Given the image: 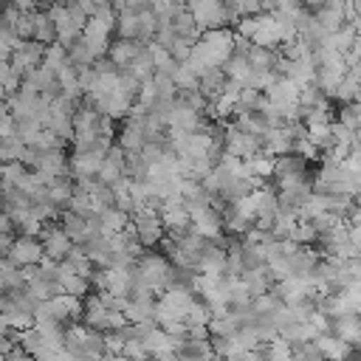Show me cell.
<instances>
[{"label":"cell","instance_id":"cell-1","mask_svg":"<svg viewBox=\"0 0 361 361\" xmlns=\"http://www.w3.org/2000/svg\"><path fill=\"white\" fill-rule=\"evenodd\" d=\"M130 223H133L135 240H138L144 248H155V245L161 243V237L166 234L164 226H161V220H158V214L149 212V209H144V206L130 217Z\"/></svg>","mask_w":361,"mask_h":361},{"label":"cell","instance_id":"cell-2","mask_svg":"<svg viewBox=\"0 0 361 361\" xmlns=\"http://www.w3.org/2000/svg\"><path fill=\"white\" fill-rule=\"evenodd\" d=\"M42 51H45V45H39V42H34V39L20 42V45L8 54V68H11V73L23 79L28 71H34V68L42 62Z\"/></svg>","mask_w":361,"mask_h":361},{"label":"cell","instance_id":"cell-3","mask_svg":"<svg viewBox=\"0 0 361 361\" xmlns=\"http://www.w3.org/2000/svg\"><path fill=\"white\" fill-rule=\"evenodd\" d=\"M37 240H39V245H42V257H48V259H54V262L65 259L68 251H71V245H73V243L68 240V234L62 231L59 223H45Z\"/></svg>","mask_w":361,"mask_h":361},{"label":"cell","instance_id":"cell-4","mask_svg":"<svg viewBox=\"0 0 361 361\" xmlns=\"http://www.w3.org/2000/svg\"><path fill=\"white\" fill-rule=\"evenodd\" d=\"M6 259L14 265V268H25V265H37L42 259V245L37 237H23V234H14L8 251H6Z\"/></svg>","mask_w":361,"mask_h":361},{"label":"cell","instance_id":"cell-5","mask_svg":"<svg viewBox=\"0 0 361 361\" xmlns=\"http://www.w3.org/2000/svg\"><path fill=\"white\" fill-rule=\"evenodd\" d=\"M82 39H85V45L90 48L93 59H96V56H104L107 48H110V39H113V28L104 25L102 20H96V17H87V23H85V28H82Z\"/></svg>","mask_w":361,"mask_h":361},{"label":"cell","instance_id":"cell-6","mask_svg":"<svg viewBox=\"0 0 361 361\" xmlns=\"http://www.w3.org/2000/svg\"><path fill=\"white\" fill-rule=\"evenodd\" d=\"M327 336H336V338L347 341L350 347H358V338H361L358 313H350V316H330V319H327Z\"/></svg>","mask_w":361,"mask_h":361},{"label":"cell","instance_id":"cell-7","mask_svg":"<svg viewBox=\"0 0 361 361\" xmlns=\"http://www.w3.org/2000/svg\"><path fill=\"white\" fill-rule=\"evenodd\" d=\"M144 45L141 42H135V39H110V48H107V59H110V65L116 68V71H121V68H127L135 56H138V51H141Z\"/></svg>","mask_w":361,"mask_h":361},{"label":"cell","instance_id":"cell-8","mask_svg":"<svg viewBox=\"0 0 361 361\" xmlns=\"http://www.w3.org/2000/svg\"><path fill=\"white\" fill-rule=\"evenodd\" d=\"M102 166V155L96 152H71L68 155V175L76 180V178H96Z\"/></svg>","mask_w":361,"mask_h":361},{"label":"cell","instance_id":"cell-9","mask_svg":"<svg viewBox=\"0 0 361 361\" xmlns=\"http://www.w3.org/2000/svg\"><path fill=\"white\" fill-rule=\"evenodd\" d=\"M59 226H62V231L68 234V240L73 243V245H85L90 237H87V220L85 217H76L73 212H62L59 214Z\"/></svg>","mask_w":361,"mask_h":361},{"label":"cell","instance_id":"cell-10","mask_svg":"<svg viewBox=\"0 0 361 361\" xmlns=\"http://www.w3.org/2000/svg\"><path fill=\"white\" fill-rule=\"evenodd\" d=\"M290 175H307V161L296 152H285L274 158V175L271 178H290Z\"/></svg>","mask_w":361,"mask_h":361},{"label":"cell","instance_id":"cell-11","mask_svg":"<svg viewBox=\"0 0 361 361\" xmlns=\"http://www.w3.org/2000/svg\"><path fill=\"white\" fill-rule=\"evenodd\" d=\"M240 279H243V285H245V290H248L251 299L259 296V293H268L271 285H274V279H271V274H268L265 265H259V268H254V271H243Z\"/></svg>","mask_w":361,"mask_h":361},{"label":"cell","instance_id":"cell-12","mask_svg":"<svg viewBox=\"0 0 361 361\" xmlns=\"http://www.w3.org/2000/svg\"><path fill=\"white\" fill-rule=\"evenodd\" d=\"M313 344H316V350L322 353L324 361H341V358L347 355V350H350L347 341H341V338H336V336H327V333H319V336L313 338Z\"/></svg>","mask_w":361,"mask_h":361},{"label":"cell","instance_id":"cell-13","mask_svg":"<svg viewBox=\"0 0 361 361\" xmlns=\"http://www.w3.org/2000/svg\"><path fill=\"white\" fill-rule=\"evenodd\" d=\"M71 195H73V178H54V180L45 186V197H48V203H54V206L62 209V212H65Z\"/></svg>","mask_w":361,"mask_h":361},{"label":"cell","instance_id":"cell-14","mask_svg":"<svg viewBox=\"0 0 361 361\" xmlns=\"http://www.w3.org/2000/svg\"><path fill=\"white\" fill-rule=\"evenodd\" d=\"M141 344H144V350L149 353V358H158V355H164V353H175V347H172V336H166L158 324L141 338Z\"/></svg>","mask_w":361,"mask_h":361},{"label":"cell","instance_id":"cell-15","mask_svg":"<svg viewBox=\"0 0 361 361\" xmlns=\"http://www.w3.org/2000/svg\"><path fill=\"white\" fill-rule=\"evenodd\" d=\"M31 23H34V34H31L34 42H39V45H54L56 42V28H54V23L48 20L45 11H31Z\"/></svg>","mask_w":361,"mask_h":361},{"label":"cell","instance_id":"cell-16","mask_svg":"<svg viewBox=\"0 0 361 361\" xmlns=\"http://www.w3.org/2000/svg\"><path fill=\"white\" fill-rule=\"evenodd\" d=\"M99 223H102V234L110 237V234L124 231V226L130 223V214H124L121 209L110 206V209H102V212H99Z\"/></svg>","mask_w":361,"mask_h":361},{"label":"cell","instance_id":"cell-17","mask_svg":"<svg viewBox=\"0 0 361 361\" xmlns=\"http://www.w3.org/2000/svg\"><path fill=\"white\" fill-rule=\"evenodd\" d=\"M102 355H104V333L87 330L76 358H82V361H102Z\"/></svg>","mask_w":361,"mask_h":361},{"label":"cell","instance_id":"cell-18","mask_svg":"<svg viewBox=\"0 0 361 361\" xmlns=\"http://www.w3.org/2000/svg\"><path fill=\"white\" fill-rule=\"evenodd\" d=\"M355 39H358V28H355V25H350V23H344L338 31L327 34V39H324V45H322V48H333V51L344 54Z\"/></svg>","mask_w":361,"mask_h":361},{"label":"cell","instance_id":"cell-19","mask_svg":"<svg viewBox=\"0 0 361 361\" xmlns=\"http://www.w3.org/2000/svg\"><path fill=\"white\" fill-rule=\"evenodd\" d=\"M127 71L138 79V82H149L152 76H155V65H152V54H149V48L144 45L141 51H138V56L127 65Z\"/></svg>","mask_w":361,"mask_h":361},{"label":"cell","instance_id":"cell-20","mask_svg":"<svg viewBox=\"0 0 361 361\" xmlns=\"http://www.w3.org/2000/svg\"><path fill=\"white\" fill-rule=\"evenodd\" d=\"M116 144L124 149V152H138L144 147V133H141V124H124L118 133H116Z\"/></svg>","mask_w":361,"mask_h":361},{"label":"cell","instance_id":"cell-21","mask_svg":"<svg viewBox=\"0 0 361 361\" xmlns=\"http://www.w3.org/2000/svg\"><path fill=\"white\" fill-rule=\"evenodd\" d=\"M313 20L319 23V28H322L324 34H333V31H338V28L344 25V11H336V8L319 6V8L313 11Z\"/></svg>","mask_w":361,"mask_h":361},{"label":"cell","instance_id":"cell-22","mask_svg":"<svg viewBox=\"0 0 361 361\" xmlns=\"http://www.w3.org/2000/svg\"><path fill=\"white\" fill-rule=\"evenodd\" d=\"M59 288H62V293L76 296V299H85L87 293H93L90 282L85 276H79V274H59Z\"/></svg>","mask_w":361,"mask_h":361},{"label":"cell","instance_id":"cell-23","mask_svg":"<svg viewBox=\"0 0 361 361\" xmlns=\"http://www.w3.org/2000/svg\"><path fill=\"white\" fill-rule=\"evenodd\" d=\"M135 31H138V17H135V11H130V8L118 11V14H116L113 34H116L118 39H135Z\"/></svg>","mask_w":361,"mask_h":361},{"label":"cell","instance_id":"cell-24","mask_svg":"<svg viewBox=\"0 0 361 361\" xmlns=\"http://www.w3.org/2000/svg\"><path fill=\"white\" fill-rule=\"evenodd\" d=\"M245 172H248V178L268 180V178L274 175V158L265 155V152H259V155H254V158L245 161Z\"/></svg>","mask_w":361,"mask_h":361},{"label":"cell","instance_id":"cell-25","mask_svg":"<svg viewBox=\"0 0 361 361\" xmlns=\"http://www.w3.org/2000/svg\"><path fill=\"white\" fill-rule=\"evenodd\" d=\"M25 290L37 299V302H48V299H54V296H59L62 293V288H59V282H48V279H31V282H25Z\"/></svg>","mask_w":361,"mask_h":361},{"label":"cell","instance_id":"cell-26","mask_svg":"<svg viewBox=\"0 0 361 361\" xmlns=\"http://www.w3.org/2000/svg\"><path fill=\"white\" fill-rule=\"evenodd\" d=\"M147 161L138 152H124V164H121V175L130 180H144L147 178Z\"/></svg>","mask_w":361,"mask_h":361},{"label":"cell","instance_id":"cell-27","mask_svg":"<svg viewBox=\"0 0 361 361\" xmlns=\"http://www.w3.org/2000/svg\"><path fill=\"white\" fill-rule=\"evenodd\" d=\"M274 56H276L274 51L259 48V45H251V48L245 51V62H248V68H251V71H271Z\"/></svg>","mask_w":361,"mask_h":361},{"label":"cell","instance_id":"cell-28","mask_svg":"<svg viewBox=\"0 0 361 361\" xmlns=\"http://www.w3.org/2000/svg\"><path fill=\"white\" fill-rule=\"evenodd\" d=\"M206 99L197 93V90H178L175 93V107H186V110H192V113H197V116H203L206 113Z\"/></svg>","mask_w":361,"mask_h":361},{"label":"cell","instance_id":"cell-29","mask_svg":"<svg viewBox=\"0 0 361 361\" xmlns=\"http://www.w3.org/2000/svg\"><path fill=\"white\" fill-rule=\"evenodd\" d=\"M65 51H68V62H71L73 68H87V65L93 62V54H90V48L85 45V39H82V37H79V39H73Z\"/></svg>","mask_w":361,"mask_h":361},{"label":"cell","instance_id":"cell-30","mask_svg":"<svg viewBox=\"0 0 361 361\" xmlns=\"http://www.w3.org/2000/svg\"><path fill=\"white\" fill-rule=\"evenodd\" d=\"M336 116H338V124H344L347 130L358 133V124H361V107H358V102H350V104H338Z\"/></svg>","mask_w":361,"mask_h":361},{"label":"cell","instance_id":"cell-31","mask_svg":"<svg viewBox=\"0 0 361 361\" xmlns=\"http://www.w3.org/2000/svg\"><path fill=\"white\" fill-rule=\"evenodd\" d=\"M282 307V302L268 290V293H259V296H254L251 299V313H257V316H271V313H276Z\"/></svg>","mask_w":361,"mask_h":361},{"label":"cell","instance_id":"cell-32","mask_svg":"<svg viewBox=\"0 0 361 361\" xmlns=\"http://www.w3.org/2000/svg\"><path fill=\"white\" fill-rule=\"evenodd\" d=\"M212 322V310L195 296V302L189 305V310H186V316H183V324L186 327H195V324H209Z\"/></svg>","mask_w":361,"mask_h":361},{"label":"cell","instance_id":"cell-33","mask_svg":"<svg viewBox=\"0 0 361 361\" xmlns=\"http://www.w3.org/2000/svg\"><path fill=\"white\" fill-rule=\"evenodd\" d=\"M68 62V51L62 48V45H45V51H42V62L39 65H45V68H51L54 73H56V68H62Z\"/></svg>","mask_w":361,"mask_h":361},{"label":"cell","instance_id":"cell-34","mask_svg":"<svg viewBox=\"0 0 361 361\" xmlns=\"http://www.w3.org/2000/svg\"><path fill=\"white\" fill-rule=\"evenodd\" d=\"M65 209L73 212L76 217H85V220H87V217L93 214V200H90V195H85V192H73Z\"/></svg>","mask_w":361,"mask_h":361},{"label":"cell","instance_id":"cell-35","mask_svg":"<svg viewBox=\"0 0 361 361\" xmlns=\"http://www.w3.org/2000/svg\"><path fill=\"white\" fill-rule=\"evenodd\" d=\"M192 45H195V39H189V37H175L172 45L166 48V54H169L178 65H183V62L189 59V54H192Z\"/></svg>","mask_w":361,"mask_h":361},{"label":"cell","instance_id":"cell-36","mask_svg":"<svg viewBox=\"0 0 361 361\" xmlns=\"http://www.w3.org/2000/svg\"><path fill=\"white\" fill-rule=\"evenodd\" d=\"M172 82H175V90H197V76L186 65H178V71L172 73Z\"/></svg>","mask_w":361,"mask_h":361},{"label":"cell","instance_id":"cell-37","mask_svg":"<svg viewBox=\"0 0 361 361\" xmlns=\"http://www.w3.org/2000/svg\"><path fill=\"white\" fill-rule=\"evenodd\" d=\"M152 87H155V99H175V93H178L172 76H166V73H155Z\"/></svg>","mask_w":361,"mask_h":361},{"label":"cell","instance_id":"cell-38","mask_svg":"<svg viewBox=\"0 0 361 361\" xmlns=\"http://www.w3.org/2000/svg\"><path fill=\"white\" fill-rule=\"evenodd\" d=\"M121 355H124V358H130V361H152V358H149V353L144 350V344H141L138 338H127V341H124V347H121Z\"/></svg>","mask_w":361,"mask_h":361},{"label":"cell","instance_id":"cell-39","mask_svg":"<svg viewBox=\"0 0 361 361\" xmlns=\"http://www.w3.org/2000/svg\"><path fill=\"white\" fill-rule=\"evenodd\" d=\"M11 31H14V37L17 39H31V34H34V23H31V11H20V17H17V23L11 25Z\"/></svg>","mask_w":361,"mask_h":361},{"label":"cell","instance_id":"cell-40","mask_svg":"<svg viewBox=\"0 0 361 361\" xmlns=\"http://www.w3.org/2000/svg\"><path fill=\"white\" fill-rule=\"evenodd\" d=\"M118 178H121V166H116V164H110V161L102 158V166H99V172H96V180L104 183V186H113Z\"/></svg>","mask_w":361,"mask_h":361},{"label":"cell","instance_id":"cell-41","mask_svg":"<svg viewBox=\"0 0 361 361\" xmlns=\"http://www.w3.org/2000/svg\"><path fill=\"white\" fill-rule=\"evenodd\" d=\"M257 28H259V17L254 14V17H240L237 23H234V34H240V37H245V39H251L254 34H257Z\"/></svg>","mask_w":361,"mask_h":361},{"label":"cell","instance_id":"cell-42","mask_svg":"<svg viewBox=\"0 0 361 361\" xmlns=\"http://www.w3.org/2000/svg\"><path fill=\"white\" fill-rule=\"evenodd\" d=\"M39 161H42V152H39V149H34V147H23V149H20V155H17V164H23L25 169H37V166H39Z\"/></svg>","mask_w":361,"mask_h":361},{"label":"cell","instance_id":"cell-43","mask_svg":"<svg viewBox=\"0 0 361 361\" xmlns=\"http://www.w3.org/2000/svg\"><path fill=\"white\" fill-rule=\"evenodd\" d=\"M124 338L118 333H104V355H121Z\"/></svg>","mask_w":361,"mask_h":361},{"label":"cell","instance_id":"cell-44","mask_svg":"<svg viewBox=\"0 0 361 361\" xmlns=\"http://www.w3.org/2000/svg\"><path fill=\"white\" fill-rule=\"evenodd\" d=\"M124 324H127V319H124L121 310H107V333H116V330H121Z\"/></svg>","mask_w":361,"mask_h":361},{"label":"cell","instance_id":"cell-45","mask_svg":"<svg viewBox=\"0 0 361 361\" xmlns=\"http://www.w3.org/2000/svg\"><path fill=\"white\" fill-rule=\"evenodd\" d=\"M6 138H14V118H11V113L0 116V141H6Z\"/></svg>","mask_w":361,"mask_h":361},{"label":"cell","instance_id":"cell-46","mask_svg":"<svg viewBox=\"0 0 361 361\" xmlns=\"http://www.w3.org/2000/svg\"><path fill=\"white\" fill-rule=\"evenodd\" d=\"M90 68H93L96 73H110V71H116V68L110 65V59H107V56H96V59L90 62Z\"/></svg>","mask_w":361,"mask_h":361},{"label":"cell","instance_id":"cell-47","mask_svg":"<svg viewBox=\"0 0 361 361\" xmlns=\"http://www.w3.org/2000/svg\"><path fill=\"white\" fill-rule=\"evenodd\" d=\"M11 6L17 11H37L39 8V0H11Z\"/></svg>","mask_w":361,"mask_h":361},{"label":"cell","instance_id":"cell-48","mask_svg":"<svg viewBox=\"0 0 361 361\" xmlns=\"http://www.w3.org/2000/svg\"><path fill=\"white\" fill-rule=\"evenodd\" d=\"M0 234H14V223H11V217L3 214V212H0Z\"/></svg>","mask_w":361,"mask_h":361},{"label":"cell","instance_id":"cell-49","mask_svg":"<svg viewBox=\"0 0 361 361\" xmlns=\"http://www.w3.org/2000/svg\"><path fill=\"white\" fill-rule=\"evenodd\" d=\"M347 243H353V245L361 243V228L358 226H347Z\"/></svg>","mask_w":361,"mask_h":361},{"label":"cell","instance_id":"cell-50","mask_svg":"<svg viewBox=\"0 0 361 361\" xmlns=\"http://www.w3.org/2000/svg\"><path fill=\"white\" fill-rule=\"evenodd\" d=\"M11 76V68H8V62H0V87L6 85V79Z\"/></svg>","mask_w":361,"mask_h":361},{"label":"cell","instance_id":"cell-51","mask_svg":"<svg viewBox=\"0 0 361 361\" xmlns=\"http://www.w3.org/2000/svg\"><path fill=\"white\" fill-rule=\"evenodd\" d=\"M341 361H361V353H358V347H350V350H347V355H344Z\"/></svg>","mask_w":361,"mask_h":361},{"label":"cell","instance_id":"cell-52","mask_svg":"<svg viewBox=\"0 0 361 361\" xmlns=\"http://www.w3.org/2000/svg\"><path fill=\"white\" fill-rule=\"evenodd\" d=\"M102 361H130V358H124V355H102Z\"/></svg>","mask_w":361,"mask_h":361},{"label":"cell","instance_id":"cell-53","mask_svg":"<svg viewBox=\"0 0 361 361\" xmlns=\"http://www.w3.org/2000/svg\"><path fill=\"white\" fill-rule=\"evenodd\" d=\"M3 259H6V251H0V262H3Z\"/></svg>","mask_w":361,"mask_h":361},{"label":"cell","instance_id":"cell-54","mask_svg":"<svg viewBox=\"0 0 361 361\" xmlns=\"http://www.w3.org/2000/svg\"><path fill=\"white\" fill-rule=\"evenodd\" d=\"M0 3H3V6H6V3H11V0H0Z\"/></svg>","mask_w":361,"mask_h":361}]
</instances>
